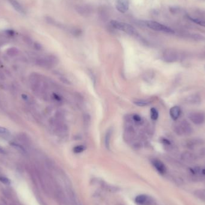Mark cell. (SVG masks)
I'll list each match as a JSON object with an SVG mask.
<instances>
[{"mask_svg":"<svg viewBox=\"0 0 205 205\" xmlns=\"http://www.w3.org/2000/svg\"><path fill=\"white\" fill-rule=\"evenodd\" d=\"M174 131L176 134L180 136L190 135L193 132V129L190 123L185 120H183L177 123L175 126Z\"/></svg>","mask_w":205,"mask_h":205,"instance_id":"obj_1","label":"cell"},{"mask_svg":"<svg viewBox=\"0 0 205 205\" xmlns=\"http://www.w3.org/2000/svg\"><path fill=\"white\" fill-rule=\"evenodd\" d=\"M110 24L115 29L123 31L128 34L132 35L137 34V31L135 30L134 27L129 24L117 20H111L110 22Z\"/></svg>","mask_w":205,"mask_h":205,"instance_id":"obj_2","label":"cell"},{"mask_svg":"<svg viewBox=\"0 0 205 205\" xmlns=\"http://www.w3.org/2000/svg\"><path fill=\"white\" fill-rule=\"evenodd\" d=\"M146 25L150 29L156 31H160L163 32L168 34H174V31L165 25H164L159 22L153 20H146L145 21Z\"/></svg>","mask_w":205,"mask_h":205,"instance_id":"obj_3","label":"cell"},{"mask_svg":"<svg viewBox=\"0 0 205 205\" xmlns=\"http://www.w3.org/2000/svg\"><path fill=\"white\" fill-rule=\"evenodd\" d=\"M188 118L195 125H201L205 122V113L201 111H192L188 113Z\"/></svg>","mask_w":205,"mask_h":205,"instance_id":"obj_4","label":"cell"},{"mask_svg":"<svg viewBox=\"0 0 205 205\" xmlns=\"http://www.w3.org/2000/svg\"><path fill=\"white\" fill-rule=\"evenodd\" d=\"M115 7L120 13H125L129 8V1L128 0H115Z\"/></svg>","mask_w":205,"mask_h":205,"instance_id":"obj_5","label":"cell"},{"mask_svg":"<svg viewBox=\"0 0 205 205\" xmlns=\"http://www.w3.org/2000/svg\"><path fill=\"white\" fill-rule=\"evenodd\" d=\"M163 59L168 62H173L177 59V55L173 50H167L163 54Z\"/></svg>","mask_w":205,"mask_h":205,"instance_id":"obj_6","label":"cell"},{"mask_svg":"<svg viewBox=\"0 0 205 205\" xmlns=\"http://www.w3.org/2000/svg\"><path fill=\"white\" fill-rule=\"evenodd\" d=\"M152 164L154 166V167L156 169V170L161 174H164L166 172V167L165 165L159 161V159H153L152 161Z\"/></svg>","mask_w":205,"mask_h":205,"instance_id":"obj_7","label":"cell"},{"mask_svg":"<svg viewBox=\"0 0 205 205\" xmlns=\"http://www.w3.org/2000/svg\"><path fill=\"white\" fill-rule=\"evenodd\" d=\"M170 115L172 119L174 120H177L180 115L181 110L180 108L177 105H174L170 109Z\"/></svg>","mask_w":205,"mask_h":205,"instance_id":"obj_8","label":"cell"},{"mask_svg":"<svg viewBox=\"0 0 205 205\" xmlns=\"http://www.w3.org/2000/svg\"><path fill=\"white\" fill-rule=\"evenodd\" d=\"M13 8L19 13L21 14H25V10L22 5L16 0H8Z\"/></svg>","mask_w":205,"mask_h":205,"instance_id":"obj_9","label":"cell"},{"mask_svg":"<svg viewBox=\"0 0 205 205\" xmlns=\"http://www.w3.org/2000/svg\"><path fill=\"white\" fill-rule=\"evenodd\" d=\"M186 101L188 103L190 104H197L199 103L201 101L200 97L197 95H192L189 97L186 98Z\"/></svg>","mask_w":205,"mask_h":205,"instance_id":"obj_10","label":"cell"},{"mask_svg":"<svg viewBox=\"0 0 205 205\" xmlns=\"http://www.w3.org/2000/svg\"><path fill=\"white\" fill-rule=\"evenodd\" d=\"M181 158L182 159L186 161H192L195 159L194 155L189 152H185L182 153L181 155Z\"/></svg>","mask_w":205,"mask_h":205,"instance_id":"obj_11","label":"cell"},{"mask_svg":"<svg viewBox=\"0 0 205 205\" xmlns=\"http://www.w3.org/2000/svg\"><path fill=\"white\" fill-rule=\"evenodd\" d=\"M111 134H112V130L111 129H108L106 132V134L105 136V147L107 149H109Z\"/></svg>","mask_w":205,"mask_h":205,"instance_id":"obj_12","label":"cell"},{"mask_svg":"<svg viewBox=\"0 0 205 205\" xmlns=\"http://www.w3.org/2000/svg\"><path fill=\"white\" fill-rule=\"evenodd\" d=\"M188 18L191 20L192 22H194L195 23H197L201 26H203V27H205V20H202L201 19H198V18H193L192 17H190L189 16H188Z\"/></svg>","mask_w":205,"mask_h":205,"instance_id":"obj_13","label":"cell"},{"mask_svg":"<svg viewBox=\"0 0 205 205\" xmlns=\"http://www.w3.org/2000/svg\"><path fill=\"white\" fill-rule=\"evenodd\" d=\"M146 201V196L144 195H137L135 198V201L138 204H143Z\"/></svg>","mask_w":205,"mask_h":205,"instance_id":"obj_14","label":"cell"},{"mask_svg":"<svg viewBox=\"0 0 205 205\" xmlns=\"http://www.w3.org/2000/svg\"><path fill=\"white\" fill-rule=\"evenodd\" d=\"M134 103L137 105V106H140V107H144V106H146L147 105L150 103L149 101H147V100H136L134 102Z\"/></svg>","mask_w":205,"mask_h":205,"instance_id":"obj_15","label":"cell"},{"mask_svg":"<svg viewBox=\"0 0 205 205\" xmlns=\"http://www.w3.org/2000/svg\"><path fill=\"white\" fill-rule=\"evenodd\" d=\"M158 116H159V114H158V110L154 108V107H152L151 109H150V117H151V119L152 120H156L158 117Z\"/></svg>","mask_w":205,"mask_h":205,"instance_id":"obj_16","label":"cell"},{"mask_svg":"<svg viewBox=\"0 0 205 205\" xmlns=\"http://www.w3.org/2000/svg\"><path fill=\"white\" fill-rule=\"evenodd\" d=\"M85 147L83 145H78L74 147L73 151L74 152L77 153L82 152L83 151L85 150Z\"/></svg>","mask_w":205,"mask_h":205,"instance_id":"obj_17","label":"cell"},{"mask_svg":"<svg viewBox=\"0 0 205 205\" xmlns=\"http://www.w3.org/2000/svg\"><path fill=\"white\" fill-rule=\"evenodd\" d=\"M195 194L197 197H200L201 199L205 200V192L203 191H197L195 192Z\"/></svg>","mask_w":205,"mask_h":205,"instance_id":"obj_18","label":"cell"},{"mask_svg":"<svg viewBox=\"0 0 205 205\" xmlns=\"http://www.w3.org/2000/svg\"><path fill=\"white\" fill-rule=\"evenodd\" d=\"M10 134L9 130H8L7 128L0 126V135H8Z\"/></svg>","mask_w":205,"mask_h":205,"instance_id":"obj_19","label":"cell"},{"mask_svg":"<svg viewBox=\"0 0 205 205\" xmlns=\"http://www.w3.org/2000/svg\"><path fill=\"white\" fill-rule=\"evenodd\" d=\"M0 181L2 183H3L4 184H6V185H8V184L10 183V180L8 178H7V177H5L4 176H0Z\"/></svg>","mask_w":205,"mask_h":205,"instance_id":"obj_20","label":"cell"},{"mask_svg":"<svg viewBox=\"0 0 205 205\" xmlns=\"http://www.w3.org/2000/svg\"><path fill=\"white\" fill-rule=\"evenodd\" d=\"M18 53V51L15 48H11L10 49H8V54L10 55H15Z\"/></svg>","mask_w":205,"mask_h":205,"instance_id":"obj_21","label":"cell"},{"mask_svg":"<svg viewBox=\"0 0 205 205\" xmlns=\"http://www.w3.org/2000/svg\"><path fill=\"white\" fill-rule=\"evenodd\" d=\"M133 119L137 122H138L141 121V117L138 116V115H136V114L133 116Z\"/></svg>","mask_w":205,"mask_h":205,"instance_id":"obj_22","label":"cell"},{"mask_svg":"<svg viewBox=\"0 0 205 205\" xmlns=\"http://www.w3.org/2000/svg\"><path fill=\"white\" fill-rule=\"evenodd\" d=\"M201 173H202V174H203L205 175V168H204V169H203V170H202V171H201Z\"/></svg>","mask_w":205,"mask_h":205,"instance_id":"obj_23","label":"cell"}]
</instances>
